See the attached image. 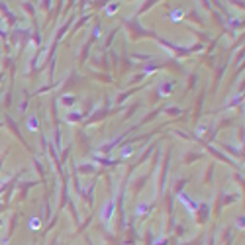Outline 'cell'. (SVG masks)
Segmentation results:
<instances>
[{
	"instance_id": "obj_1",
	"label": "cell",
	"mask_w": 245,
	"mask_h": 245,
	"mask_svg": "<svg viewBox=\"0 0 245 245\" xmlns=\"http://www.w3.org/2000/svg\"><path fill=\"white\" fill-rule=\"evenodd\" d=\"M39 227H41V220H39V218H32V220H30V229L35 232V229H39Z\"/></svg>"
},
{
	"instance_id": "obj_2",
	"label": "cell",
	"mask_w": 245,
	"mask_h": 245,
	"mask_svg": "<svg viewBox=\"0 0 245 245\" xmlns=\"http://www.w3.org/2000/svg\"><path fill=\"white\" fill-rule=\"evenodd\" d=\"M171 18H173V22H181L182 20V10H173V12H171Z\"/></svg>"
},
{
	"instance_id": "obj_3",
	"label": "cell",
	"mask_w": 245,
	"mask_h": 245,
	"mask_svg": "<svg viewBox=\"0 0 245 245\" xmlns=\"http://www.w3.org/2000/svg\"><path fill=\"white\" fill-rule=\"evenodd\" d=\"M37 126H39L37 118H30V122H28V128L32 129V131H35V129H37Z\"/></svg>"
},
{
	"instance_id": "obj_4",
	"label": "cell",
	"mask_w": 245,
	"mask_h": 245,
	"mask_svg": "<svg viewBox=\"0 0 245 245\" xmlns=\"http://www.w3.org/2000/svg\"><path fill=\"white\" fill-rule=\"evenodd\" d=\"M145 212H147V206H139V208H137V214H139V216H143Z\"/></svg>"
},
{
	"instance_id": "obj_5",
	"label": "cell",
	"mask_w": 245,
	"mask_h": 245,
	"mask_svg": "<svg viewBox=\"0 0 245 245\" xmlns=\"http://www.w3.org/2000/svg\"><path fill=\"white\" fill-rule=\"evenodd\" d=\"M116 10H118V6H116V4H112V6H108V10H106V12H108V14H114Z\"/></svg>"
}]
</instances>
